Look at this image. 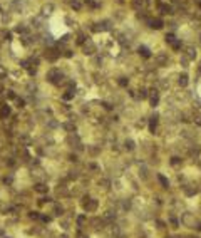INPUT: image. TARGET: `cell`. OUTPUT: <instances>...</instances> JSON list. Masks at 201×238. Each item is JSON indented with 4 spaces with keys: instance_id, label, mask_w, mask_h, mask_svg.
<instances>
[{
    "instance_id": "cell-2",
    "label": "cell",
    "mask_w": 201,
    "mask_h": 238,
    "mask_svg": "<svg viewBox=\"0 0 201 238\" xmlns=\"http://www.w3.org/2000/svg\"><path fill=\"white\" fill-rule=\"evenodd\" d=\"M94 51H96V45L92 42H87L84 45V54H94Z\"/></svg>"
},
{
    "instance_id": "cell-6",
    "label": "cell",
    "mask_w": 201,
    "mask_h": 238,
    "mask_svg": "<svg viewBox=\"0 0 201 238\" xmlns=\"http://www.w3.org/2000/svg\"><path fill=\"white\" fill-rule=\"evenodd\" d=\"M179 84H181V86H186V84H188V76H186V74L179 76Z\"/></svg>"
},
{
    "instance_id": "cell-1",
    "label": "cell",
    "mask_w": 201,
    "mask_h": 238,
    "mask_svg": "<svg viewBox=\"0 0 201 238\" xmlns=\"http://www.w3.org/2000/svg\"><path fill=\"white\" fill-rule=\"evenodd\" d=\"M156 62L159 64V66H164V64L168 62V55L163 54V52H161V54H157V55H156Z\"/></svg>"
},
{
    "instance_id": "cell-8",
    "label": "cell",
    "mask_w": 201,
    "mask_h": 238,
    "mask_svg": "<svg viewBox=\"0 0 201 238\" xmlns=\"http://www.w3.org/2000/svg\"><path fill=\"white\" fill-rule=\"evenodd\" d=\"M50 10H52V5H47V7H44V13H50Z\"/></svg>"
},
{
    "instance_id": "cell-5",
    "label": "cell",
    "mask_w": 201,
    "mask_h": 238,
    "mask_svg": "<svg viewBox=\"0 0 201 238\" xmlns=\"http://www.w3.org/2000/svg\"><path fill=\"white\" fill-rule=\"evenodd\" d=\"M132 5H134V9H141V7H144V0H134Z\"/></svg>"
},
{
    "instance_id": "cell-3",
    "label": "cell",
    "mask_w": 201,
    "mask_h": 238,
    "mask_svg": "<svg viewBox=\"0 0 201 238\" xmlns=\"http://www.w3.org/2000/svg\"><path fill=\"white\" fill-rule=\"evenodd\" d=\"M186 55H188L189 59H193V57L196 55V51H195L193 47H186Z\"/></svg>"
},
{
    "instance_id": "cell-7",
    "label": "cell",
    "mask_w": 201,
    "mask_h": 238,
    "mask_svg": "<svg viewBox=\"0 0 201 238\" xmlns=\"http://www.w3.org/2000/svg\"><path fill=\"white\" fill-rule=\"evenodd\" d=\"M139 54H142V55H144V57H149V51H148V49H146V47H139Z\"/></svg>"
},
{
    "instance_id": "cell-4",
    "label": "cell",
    "mask_w": 201,
    "mask_h": 238,
    "mask_svg": "<svg viewBox=\"0 0 201 238\" xmlns=\"http://www.w3.org/2000/svg\"><path fill=\"white\" fill-rule=\"evenodd\" d=\"M151 24H153V25H151V27H154V29H161V27H163V22H161L159 19L153 20V22H151Z\"/></svg>"
}]
</instances>
